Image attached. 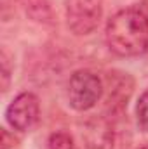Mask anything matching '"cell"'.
<instances>
[{
    "label": "cell",
    "mask_w": 148,
    "mask_h": 149,
    "mask_svg": "<svg viewBox=\"0 0 148 149\" xmlns=\"http://www.w3.org/2000/svg\"><path fill=\"white\" fill-rule=\"evenodd\" d=\"M106 42L122 57L140 56L148 50V16L134 7L113 14L106 24Z\"/></svg>",
    "instance_id": "cell-1"
},
{
    "label": "cell",
    "mask_w": 148,
    "mask_h": 149,
    "mask_svg": "<svg viewBox=\"0 0 148 149\" xmlns=\"http://www.w3.org/2000/svg\"><path fill=\"white\" fill-rule=\"evenodd\" d=\"M103 81L98 74L87 70H78L68 81V101L77 111H87L98 104L103 95Z\"/></svg>",
    "instance_id": "cell-2"
},
{
    "label": "cell",
    "mask_w": 148,
    "mask_h": 149,
    "mask_svg": "<svg viewBox=\"0 0 148 149\" xmlns=\"http://www.w3.org/2000/svg\"><path fill=\"white\" fill-rule=\"evenodd\" d=\"M66 24L70 31L84 37L92 33L103 17V0H66Z\"/></svg>",
    "instance_id": "cell-3"
},
{
    "label": "cell",
    "mask_w": 148,
    "mask_h": 149,
    "mask_svg": "<svg viewBox=\"0 0 148 149\" xmlns=\"http://www.w3.org/2000/svg\"><path fill=\"white\" fill-rule=\"evenodd\" d=\"M38 114H40V102L37 95L32 92H23L9 104L5 118L14 130L26 132L37 123Z\"/></svg>",
    "instance_id": "cell-4"
},
{
    "label": "cell",
    "mask_w": 148,
    "mask_h": 149,
    "mask_svg": "<svg viewBox=\"0 0 148 149\" xmlns=\"http://www.w3.org/2000/svg\"><path fill=\"white\" fill-rule=\"evenodd\" d=\"M111 74V73H110ZM131 78L127 74H117L113 73L108 78V104H110L113 109H122L127 106V99L131 95V90H132V83L125 85V81H129Z\"/></svg>",
    "instance_id": "cell-5"
},
{
    "label": "cell",
    "mask_w": 148,
    "mask_h": 149,
    "mask_svg": "<svg viewBox=\"0 0 148 149\" xmlns=\"http://www.w3.org/2000/svg\"><path fill=\"white\" fill-rule=\"evenodd\" d=\"M25 12L37 23L49 24L52 21V9L49 0H19Z\"/></svg>",
    "instance_id": "cell-6"
},
{
    "label": "cell",
    "mask_w": 148,
    "mask_h": 149,
    "mask_svg": "<svg viewBox=\"0 0 148 149\" xmlns=\"http://www.w3.org/2000/svg\"><path fill=\"white\" fill-rule=\"evenodd\" d=\"M136 121L141 132H148V90L141 94L136 106Z\"/></svg>",
    "instance_id": "cell-7"
},
{
    "label": "cell",
    "mask_w": 148,
    "mask_h": 149,
    "mask_svg": "<svg viewBox=\"0 0 148 149\" xmlns=\"http://www.w3.org/2000/svg\"><path fill=\"white\" fill-rule=\"evenodd\" d=\"M49 149H75L73 139L66 132H56L49 137Z\"/></svg>",
    "instance_id": "cell-8"
},
{
    "label": "cell",
    "mask_w": 148,
    "mask_h": 149,
    "mask_svg": "<svg viewBox=\"0 0 148 149\" xmlns=\"http://www.w3.org/2000/svg\"><path fill=\"white\" fill-rule=\"evenodd\" d=\"M2 149H16L18 148V139H14V135H11L5 128L2 130Z\"/></svg>",
    "instance_id": "cell-9"
},
{
    "label": "cell",
    "mask_w": 148,
    "mask_h": 149,
    "mask_svg": "<svg viewBox=\"0 0 148 149\" xmlns=\"http://www.w3.org/2000/svg\"><path fill=\"white\" fill-rule=\"evenodd\" d=\"M9 76H11L9 59H7V54H5V52H2V78H4L2 87H4V90H7V87H9Z\"/></svg>",
    "instance_id": "cell-10"
},
{
    "label": "cell",
    "mask_w": 148,
    "mask_h": 149,
    "mask_svg": "<svg viewBox=\"0 0 148 149\" xmlns=\"http://www.w3.org/2000/svg\"><path fill=\"white\" fill-rule=\"evenodd\" d=\"M140 149H148V144H147V146H143V148H140Z\"/></svg>",
    "instance_id": "cell-11"
}]
</instances>
